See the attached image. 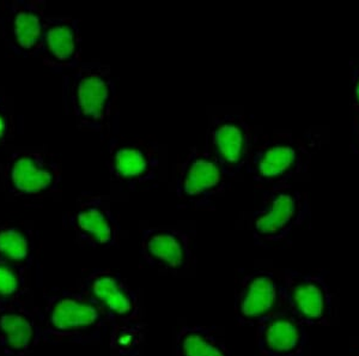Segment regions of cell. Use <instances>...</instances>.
Masks as SVG:
<instances>
[{"mask_svg": "<svg viewBox=\"0 0 359 356\" xmlns=\"http://www.w3.org/2000/svg\"><path fill=\"white\" fill-rule=\"evenodd\" d=\"M96 318L97 312L94 308L72 300H64L53 312V323L59 329L86 327L94 323Z\"/></svg>", "mask_w": 359, "mask_h": 356, "instance_id": "obj_1", "label": "cell"}, {"mask_svg": "<svg viewBox=\"0 0 359 356\" xmlns=\"http://www.w3.org/2000/svg\"><path fill=\"white\" fill-rule=\"evenodd\" d=\"M13 183L25 192H36L45 189L52 180L48 172L39 169L33 161L21 159L17 161L13 172Z\"/></svg>", "mask_w": 359, "mask_h": 356, "instance_id": "obj_2", "label": "cell"}, {"mask_svg": "<svg viewBox=\"0 0 359 356\" xmlns=\"http://www.w3.org/2000/svg\"><path fill=\"white\" fill-rule=\"evenodd\" d=\"M78 96L83 112L86 114L98 118L106 101V84L98 77L86 78L79 86Z\"/></svg>", "mask_w": 359, "mask_h": 356, "instance_id": "obj_3", "label": "cell"}, {"mask_svg": "<svg viewBox=\"0 0 359 356\" xmlns=\"http://www.w3.org/2000/svg\"><path fill=\"white\" fill-rule=\"evenodd\" d=\"M274 301L273 284L267 279H257L252 283L243 303V312L247 315H259L269 311Z\"/></svg>", "mask_w": 359, "mask_h": 356, "instance_id": "obj_4", "label": "cell"}, {"mask_svg": "<svg viewBox=\"0 0 359 356\" xmlns=\"http://www.w3.org/2000/svg\"><path fill=\"white\" fill-rule=\"evenodd\" d=\"M219 180L218 168L206 160L196 161L188 173L186 180V191L191 195H196L203 190L212 187Z\"/></svg>", "mask_w": 359, "mask_h": 356, "instance_id": "obj_5", "label": "cell"}, {"mask_svg": "<svg viewBox=\"0 0 359 356\" xmlns=\"http://www.w3.org/2000/svg\"><path fill=\"white\" fill-rule=\"evenodd\" d=\"M294 213V202L289 196H279L273 208L257 221V228L264 233H273L290 220Z\"/></svg>", "mask_w": 359, "mask_h": 356, "instance_id": "obj_6", "label": "cell"}, {"mask_svg": "<svg viewBox=\"0 0 359 356\" xmlns=\"http://www.w3.org/2000/svg\"><path fill=\"white\" fill-rule=\"evenodd\" d=\"M95 294L101 300H104L107 305L118 313H126L131 308V303L128 301L123 291L118 289V284L114 279L109 277H102L97 279L94 286Z\"/></svg>", "mask_w": 359, "mask_h": 356, "instance_id": "obj_7", "label": "cell"}, {"mask_svg": "<svg viewBox=\"0 0 359 356\" xmlns=\"http://www.w3.org/2000/svg\"><path fill=\"white\" fill-rule=\"evenodd\" d=\"M217 145L222 154L230 162H236L242 152V133L233 125H224L216 133Z\"/></svg>", "mask_w": 359, "mask_h": 356, "instance_id": "obj_8", "label": "cell"}, {"mask_svg": "<svg viewBox=\"0 0 359 356\" xmlns=\"http://www.w3.org/2000/svg\"><path fill=\"white\" fill-rule=\"evenodd\" d=\"M294 152L287 147H277L266 152L260 162V172L265 176H276L290 167Z\"/></svg>", "mask_w": 359, "mask_h": 356, "instance_id": "obj_9", "label": "cell"}, {"mask_svg": "<svg viewBox=\"0 0 359 356\" xmlns=\"http://www.w3.org/2000/svg\"><path fill=\"white\" fill-rule=\"evenodd\" d=\"M1 328L8 334V343L13 348H23L32 338V328L28 322L20 315H5Z\"/></svg>", "mask_w": 359, "mask_h": 356, "instance_id": "obj_10", "label": "cell"}, {"mask_svg": "<svg viewBox=\"0 0 359 356\" xmlns=\"http://www.w3.org/2000/svg\"><path fill=\"white\" fill-rule=\"evenodd\" d=\"M297 330L289 322H277L272 324L267 332L269 345L277 350H289L297 342Z\"/></svg>", "mask_w": 359, "mask_h": 356, "instance_id": "obj_11", "label": "cell"}, {"mask_svg": "<svg viewBox=\"0 0 359 356\" xmlns=\"http://www.w3.org/2000/svg\"><path fill=\"white\" fill-rule=\"evenodd\" d=\"M150 251L156 257L163 259L170 265H179L182 261V251L176 239L169 235H158L150 242Z\"/></svg>", "mask_w": 359, "mask_h": 356, "instance_id": "obj_12", "label": "cell"}, {"mask_svg": "<svg viewBox=\"0 0 359 356\" xmlns=\"http://www.w3.org/2000/svg\"><path fill=\"white\" fill-rule=\"evenodd\" d=\"M294 298H296L299 310L308 317L316 318L323 313V295L316 286H299L296 291Z\"/></svg>", "mask_w": 359, "mask_h": 356, "instance_id": "obj_13", "label": "cell"}, {"mask_svg": "<svg viewBox=\"0 0 359 356\" xmlns=\"http://www.w3.org/2000/svg\"><path fill=\"white\" fill-rule=\"evenodd\" d=\"M18 42L25 47H30L36 42L41 33L39 18L33 13H20L15 22Z\"/></svg>", "mask_w": 359, "mask_h": 356, "instance_id": "obj_14", "label": "cell"}, {"mask_svg": "<svg viewBox=\"0 0 359 356\" xmlns=\"http://www.w3.org/2000/svg\"><path fill=\"white\" fill-rule=\"evenodd\" d=\"M49 48L57 57L65 59L74 52V35L67 27L50 29L47 34Z\"/></svg>", "mask_w": 359, "mask_h": 356, "instance_id": "obj_15", "label": "cell"}, {"mask_svg": "<svg viewBox=\"0 0 359 356\" xmlns=\"http://www.w3.org/2000/svg\"><path fill=\"white\" fill-rule=\"evenodd\" d=\"M79 225L83 230L94 234L100 242H106L111 237V228L107 223L106 218L97 210H89L81 213L78 217Z\"/></svg>", "mask_w": 359, "mask_h": 356, "instance_id": "obj_16", "label": "cell"}, {"mask_svg": "<svg viewBox=\"0 0 359 356\" xmlns=\"http://www.w3.org/2000/svg\"><path fill=\"white\" fill-rule=\"evenodd\" d=\"M147 162L144 156L135 149H123L116 155V168L123 176H138L144 172Z\"/></svg>", "mask_w": 359, "mask_h": 356, "instance_id": "obj_17", "label": "cell"}, {"mask_svg": "<svg viewBox=\"0 0 359 356\" xmlns=\"http://www.w3.org/2000/svg\"><path fill=\"white\" fill-rule=\"evenodd\" d=\"M0 251L10 258L20 261L27 256L28 245L22 234L16 230H8L0 233Z\"/></svg>", "mask_w": 359, "mask_h": 356, "instance_id": "obj_18", "label": "cell"}, {"mask_svg": "<svg viewBox=\"0 0 359 356\" xmlns=\"http://www.w3.org/2000/svg\"><path fill=\"white\" fill-rule=\"evenodd\" d=\"M184 350L187 356H223L218 349L206 343L199 336H189L184 341Z\"/></svg>", "mask_w": 359, "mask_h": 356, "instance_id": "obj_19", "label": "cell"}, {"mask_svg": "<svg viewBox=\"0 0 359 356\" xmlns=\"http://www.w3.org/2000/svg\"><path fill=\"white\" fill-rule=\"evenodd\" d=\"M17 279L13 271L0 266V294L8 295L16 291Z\"/></svg>", "mask_w": 359, "mask_h": 356, "instance_id": "obj_20", "label": "cell"}, {"mask_svg": "<svg viewBox=\"0 0 359 356\" xmlns=\"http://www.w3.org/2000/svg\"><path fill=\"white\" fill-rule=\"evenodd\" d=\"M3 130H4V121H3V119L0 118V136L3 133Z\"/></svg>", "mask_w": 359, "mask_h": 356, "instance_id": "obj_21", "label": "cell"}, {"mask_svg": "<svg viewBox=\"0 0 359 356\" xmlns=\"http://www.w3.org/2000/svg\"><path fill=\"white\" fill-rule=\"evenodd\" d=\"M358 96H359V86H358Z\"/></svg>", "mask_w": 359, "mask_h": 356, "instance_id": "obj_22", "label": "cell"}]
</instances>
